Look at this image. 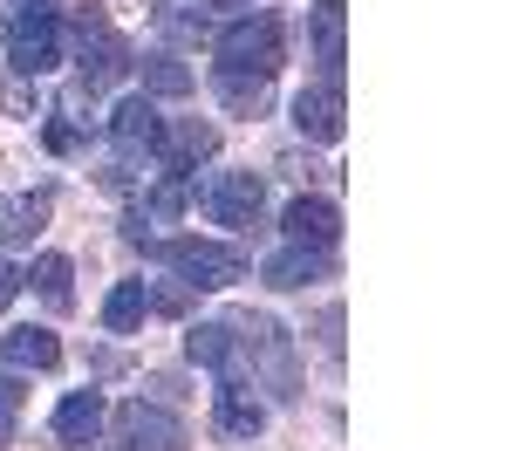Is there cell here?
I'll use <instances>...</instances> for the list:
<instances>
[{
    "instance_id": "8fae6325",
    "label": "cell",
    "mask_w": 512,
    "mask_h": 451,
    "mask_svg": "<svg viewBox=\"0 0 512 451\" xmlns=\"http://www.w3.org/2000/svg\"><path fill=\"white\" fill-rule=\"evenodd\" d=\"M308 41H315V62L328 82H342V62H349V0H321L308 14Z\"/></svg>"
},
{
    "instance_id": "52a82bcc",
    "label": "cell",
    "mask_w": 512,
    "mask_h": 451,
    "mask_svg": "<svg viewBox=\"0 0 512 451\" xmlns=\"http://www.w3.org/2000/svg\"><path fill=\"white\" fill-rule=\"evenodd\" d=\"M76 55H82V89H110V82L130 69V48H123L117 28H110V21H96V14H82Z\"/></svg>"
},
{
    "instance_id": "9a60e30c",
    "label": "cell",
    "mask_w": 512,
    "mask_h": 451,
    "mask_svg": "<svg viewBox=\"0 0 512 451\" xmlns=\"http://www.w3.org/2000/svg\"><path fill=\"white\" fill-rule=\"evenodd\" d=\"M158 130H164V117L151 110V96H123L117 110H110V144H117L123 158H130V151H151Z\"/></svg>"
},
{
    "instance_id": "7c38bea8",
    "label": "cell",
    "mask_w": 512,
    "mask_h": 451,
    "mask_svg": "<svg viewBox=\"0 0 512 451\" xmlns=\"http://www.w3.org/2000/svg\"><path fill=\"white\" fill-rule=\"evenodd\" d=\"M103 424H110L103 397H96V390H69L62 410H55V445L62 451H89L96 438H103Z\"/></svg>"
},
{
    "instance_id": "83f0119b",
    "label": "cell",
    "mask_w": 512,
    "mask_h": 451,
    "mask_svg": "<svg viewBox=\"0 0 512 451\" xmlns=\"http://www.w3.org/2000/svg\"><path fill=\"white\" fill-rule=\"evenodd\" d=\"M7 28H14V0H0V35H7Z\"/></svg>"
},
{
    "instance_id": "44dd1931",
    "label": "cell",
    "mask_w": 512,
    "mask_h": 451,
    "mask_svg": "<svg viewBox=\"0 0 512 451\" xmlns=\"http://www.w3.org/2000/svg\"><path fill=\"white\" fill-rule=\"evenodd\" d=\"M158 35L164 41H205V35H212L205 0H164V7H158Z\"/></svg>"
},
{
    "instance_id": "ffe728a7",
    "label": "cell",
    "mask_w": 512,
    "mask_h": 451,
    "mask_svg": "<svg viewBox=\"0 0 512 451\" xmlns=\"http://www.w3.org/2000/svg\"><path fill=\"white\" fill-rule=\"evenodd\" d=\"M212 89H219V103H226V110H239V117H260V110H267V96H274V76L219 69V76H212Z\"/></svg>"
},
{
    "instance_id": "4fadbf2b",
    "label": "cell",
    "mask_w": 512,
    "mask_h": 451,
    "mask_svg": "<svg viewBox=\"0 0 512 451\" xmlns=\"http://www.w3.org/2000/svg\"><path fill=\"white\" fill-rule=\"evenodd\" d=\"M185 356H192L198 369H212L219 383H239V335H233V322H198L192 335H185Z\"/></svg>"
},
{
    "instance_id": "277c9868",
    "label": "cell",
    "mask_w": 512,
    "mask_h": 451,
    "mask_svg": "<svg viewBox=\"0 0 512 451\" xmlns=\"http://www.w3.org/2000/svg\"><path fill=\"white\" fill-rule=\"evenodd\" d=\"M219 69L274 76L280 69V28L267 21V14H239L233 28H219Z\"/></svg>"
},
{
    "instance_id": "cb8c5ba5",
    "label": "cell",
    "mask_w": 512,
    "mask_h": 451,
    "mask_svg": "<svg viewBox=\"0 0 512 451\" xmlns=\"http://www.w3.org/2000/svg\"><path fill=\"white\" fill-rule=\"evenodd\" d=\"M192 185L198 178H185V171H164L158 192H151V219H178V212L192 205Z\"/></svg>"
},
{
    "instance_id": "4316f807",
    "label": "cell",
    "mask_w": 512,
    "mask_h": 451,
    "mask_svg": "<svg viewBox=\"0 0 512 451\" xmlns=\"http://www.w3.org/2000/svg\"><path fill=\"white\" fill-rule=\"evenodd\" d=\"M14 14H55V0H28V7H14Z\"/></svg>"
},
{
    "instance_id": "ac0fdd59",
    "label": "cell",
    "mask_w": 512,
    "mask_h": 451,
    "mask_svg": "<svg viewBox=\"0 0 512 451\" xmlns=\"http://www.w3.org/2000/svg\"><path fill=\"white\" fill-rule=\"evenodd\" d=\"M0 356H7V369H55L62 363V342L48 328H7L0 335Z\"/></svg>"
},
{
    "instance_id": "8992f818",
    "label": "cell",
    "mask_w": 512,
    "mask_h": 451,
    "mask_svg": "<svg viewBox=\"0 0 512 451\" xmlns=\"http://www.w3.org/2000/svg\"><path fill=\"white\" fill-rule=\"evenodd\" d=\"M7 55H14L21 76H48V69H62V21H55V14H14V28H7Z\"/></svg>"
},
{
    "instance_id": "5b68a950",
    "label": "cell",
    "mask_w": 512,
    "mask_h": 451,
    "mask_svg": "<svg viewBox=\"0 0 512 451\" xmlns=\"http://www.w3.org/2000/svg\"><path fill=\"white\" fill-rule=\"evenodd\" d=\"M110 438H117L123 451H185V445H192V438H185V424H178L164 404H144V397H137V404H123L117 417H110Z\"/></svg>"
},
{
    "instance_id": "9c48e42d",
    "label": "cell",
    "mask_w": 512,
    "mask_h": 451,
    "mask_svg": "<svg viewBox=\"0 0 512 451\" xmlns=\"http://www.w3.org/2000/svg\"><path fill=\"white\" fill-rule=\"evenodd\" d=\"M151 151H158V164H164V171H185V178H192L198 164H205L212 151H219V130H212V123H198V117H185V123H164Z\"/></svg>"
},
{
    "instance_id": "30bf717a",
    "label": "cell",
    "mask_w": 512,
    "mask_h": 451,
    "mask_svg": "<svg viewBox=\"0 0 512 451\" xmlns=\"http://www.w3.org/2000/svg\"><path fill=\"white\" fill-rule=\"evenodd\" d=\"M212 431L233 438V445H253V438L267 431V404H260L246 383H219V397H212Z\"/></svg>"
},
{
    "instance_id": "7402d4cb",
    "label": "cell",
    "mask_w": 512,
    "mask_h": 451,
    "mask_svg": "<svg viewBox=\"0 0 512 451\" xmlns=\"http://www.w3.org/2000/svg\"><path fill=\"white\" fill-rule=\"evenodd\" d=\"M76 274H69V260H62V253H41L35 260V287H41V301H48V308H69V301H76Z\"/></svg>"
},
{
    "instance_id": "603a6c76",
    "label": "cell",
    "mask_w": 512,
    "mask_h": 451,
    "mask_svg": "<svg viewBox=\"0 0 512 451\" xmlns=\"http://www.w3.org/2000/svg\"><path fill=\"white\" fill-rule=\"evenodd\" d=\"M192 89V69L185 62H171V55H151L144 62V96H185Z\"/></svg>"
},
{
    "instance_id": "3957f363",
    "label": "cell",
    "mask_w": 512,
    "mask_h": 451,
    "mask_svg": "<svg viewBox=\"0 0 512 451\" xmlns=\"http://www.w3.org/2000/svg\"><path fill=\"white\" fill-rule=\"evenodd\" d=\"M192 199L205 205L212 226H233V233H253L260 212H267V185L260 171H212L205 185H192Z\"/></svg>"
},
{
    "instance_id": "f1b7e54d",
    "label": "cell",
    "mask_w": 512,
    "mask_h": 451,
    "mask_svg": "<svg viewBox=\"0 0 512 451\" xmlns=\"http://www.w3.org/2000/svg\"><path fill=\"white\" fill-rule=\"evenodd\" d=\"M205 7H246V0H205Z\"/></svg>"
},
{
    "instance_id": "2e32d148",
    "label": "cell",
    "mask_w": 512,
    "mask_h": 451,
    "mask_svg": "<svg viewBox=\"0 0 512 451\" xmlns=\"http://www.w3.org/2000/svg\"><path fill=\"white\" fill-rule=\"evenodd\" d=\"M158 315V287L151 281H117L110 287V301H103V328L110 335H130V328H144Z\"/></svg>"
},
{
    "instance_id": "7a4b0ae2",
    "label": "cell",
    "mask_w": 512,
    "mask_h": 451,
    "mask_svg": "<svg viewBox=\"0 0 512 451\" xmlns=\"http://www.w3.org/2000/svg\"><path fill=\"white\" fill-rule=\"evenodd\" d=\"M233 335H239V383L253 390L260 369H267V390L294 397V342H287V328L267 322V315H233Z\"/></svg>"
},
{
    "instance_id": "5bb4252c",
    "label": "cell",
    "mask_w": 512,
    "mask_h": 451,
    "mask_svg": "<svg viewBox=\"0 0 512 451\" xmlns=\"http://www.w3.org/2000/svg\"><path fill=\"white\" fill-rule=\"evenodd\" d=\"M280 233H287V246H335L342 212H335V199H294L280 212Z\"/></svg>"
},
{
    "instance_id": "6da1fadb",
    "label": "cell",
    "mask_w": 512,
    "mask_h": 451,
    "mask_svg": "<svg viewBox=\"0 0 512 451\" xmlns=\"http://www.w3.org/2000/svg\"><path fill=\"white\" fill-rule=\"evenodd\" d=\"M123 240L144 246L151 260H164V267H171L185 287H198V294H219V287L246 281V253H239V246H219V240H151L144 219H130Z\"/></svg>"
},
{
    "instance_id": "d6986e66",
    "label": "cell",
    "mask_w": 512,
    "mask_h": 451,
    "mask_svg": "<svg viewBox=\"0 0 512 451\" xmlns=\"http://www.w3.org/2000/svg\"><path fill=\"white\" fill-rule=\"evenodd\" d=\"M328 260H335L328 246H287V253L267 260V287H308L328 274Z\"/></svg>"
},
{
    "instance_id": "e0dca14e",
    "label": "cell",
    "mask_w": 512,
    "mask_h": 451,
    "mask_svg": "<svg viewBox=\"0 0 512 451\" xmlns=\"http://www.w3.org/2000/svg\"><path fill=\"white\" fill-rule=\"evenodd\" d=\"M41 226H48V192H21V199H0V246H35Z\"/></svg>"
},
{
    "instance_id": "484cf974",
    "label": "cell",
    "mask_w": 512,
    "mask_h": 451,
    "mask_svg": "<svg viewBox=\"0 0 512 451\" xmlns=\"http://www.w3.org/2000/svg\"><path fill=\"white\" fill-rule=\"evenodd\" d=\"M14 294H21V274H14V267L0 260V308H14Z\"/></svg>"
},
{
    "instance_id": "ba28073f",
    "label": "cell",
    "mask_w": 512,
    "mask_h": 451,
    "mask_svg": "<svg viewBox=\"0 0 512 451\" xmlns=\"http://www.w3.org/2000/svg\"><path fill=\"white\" fill-rule=\"evenodd\" d=\"M294 130H301L308 144H342V130H349L342 82H315V89H301V96H294Z\"/></svg>"
},
{
    "instance_id": "d4e9b609",
    "label": "cell",
    "mask_w": 512,
    "mask_h": 451,
    "mask_svg": "<svg viewBox=\"0 0 512 451\" xmlns=\"http://www.w3.org/2000/svg\"><path fill=\"white\" fill-rule=\"evenodd\" d=\"M14 424H21V390H14V376H0V445L14 438Z\"/></svg>"
}]
</instances>
